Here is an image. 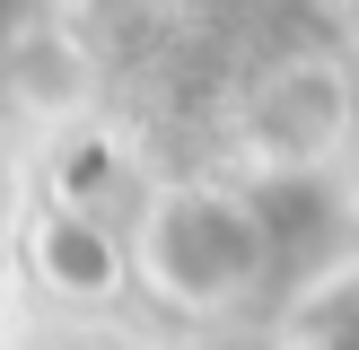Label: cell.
I'll return each instance as SVG.
<instances>
[{
	"label": "cell",
	"instance_id": "1",
	"mask_svg": "<svg viewBox=\"0 0 359 350\" xmlns=\"http://www.w3.org/2000/svg\"><path fill=\"white\" fill-rule=\"evenodd\" d=\"M132 254H140V272H149L175 307H228V298L255 280V262H263V227H255V210L228 202V192H175V202L149 210V227H140Z\"/></svg>",
	"mask_w": 359,
	"mask_h": 350
}]
</instances>
